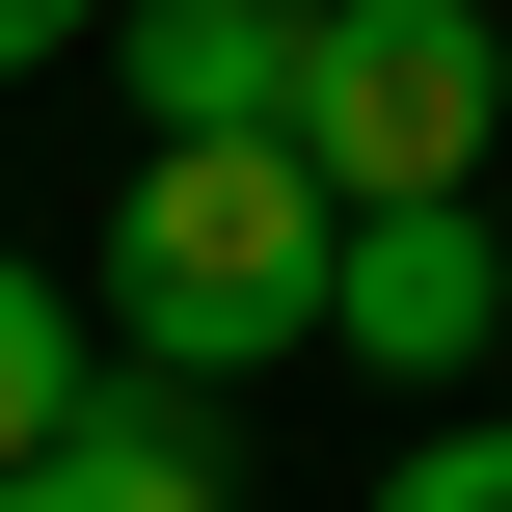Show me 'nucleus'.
<instances>
[{"mask_svg":"<svg viewBox=\"0 0 512 512\" xmlns=\"http://www.w3.org/2000/svg\"><path fill=\"white\" fill-rule=\"evenodd\" d=\"M324 243H351V189H324L297 135H162V162L108 189L81 324H108L135 378H270V351H324Z\"/></svg>","mask_w":512,"mask_h":512,"instance_id":"obj_1","label":"nucleus"},{"mask_svg":"<svg viewBox=\"0 0 512 512\" xmlns=\"http://www.w3.org/2000/svg\"><path fill=\"white\" fill-rule=\"evenodd\" d=\"M486 135H512V27L486 0H324V27H297V162H324L351 216L459 189Z\"/></svg>","mask_w":512,"mask_h":512,"instance_id":"obj_2","label":"nucleus"},{"mask_svg":"<svg viewBox=\"0 0 512 512\" xmlns=\"http://www.w3.org/2000/svg\"><path fill=\"white\" fill-rule=\"evenodd\" d=\"M324 351H351V378H486V351H512V243H486V189L351 216V243H324Z\"/></svg>","mask_w":512,"mask_h":512,"instance_id":"obj_3","label":"nucleus"},{"mask_svg":"<svg viewBox=\"0 0 512 512\" xmlns=\"http://www.w3.org/2000/svg\"><path fill=\"white\" fill-rule=\"evenodd\" d=\"M0 512H243V459H216V405H189V378H135V351H108V378L0 459Z\"/></svg>","mask_w":512,"mask_h":512,"instance_id":"obj_4","label":"nucleus"},{"mask_svg":"<svg viewBox=\"0 0 512 512\" xmlns=\"http://www.w3.org/2000/svg\"><path fill=\"white\" fill-rule=\"evenodd\" d=\"M297 27L324 0H108V81L135 135H297Z\"/></svg>","mask_w":512,"mask_h":512,"instance_id":"obj_5","label":"nucleus"},{"mask_svg":"<svg viewBox=\"0 0 512 512\" xmlns=\"http://www.w3.org/2000/svg\"><path fill=\"white\" fill-rule=\"evenodd\" d=\"M81 378H108V324H81V270H27V243H0V459H27V432H54Z\"/></svg>","mask_w":512,"mask_h":512,"instance_id":"obj_6","label":"nucleus"},{"mask_svg":"<svg viewBox=\"0 0 512 512\" xmlns=\"http://www.w3.org/2000/svg\"><path fill=\"white\" fill-rule=\"evenodd\" d=\"M378 512H512V405H432V432L378 459Z\"/></svg>","mask_w":512,"mask_h":512,"instance_id":"obj_7","label":"nucleus"},{"mask_svg":"<svg viewBox=\"0 0 512 512\" xmlns=\"http://www.w3.org/2000/svg\"><path fill=\"white\" fill-rule=\"evenodd\" d=\"M54 54H108V0H0V81H54Z\"/></svg>","mask_w":512,"mask_h":512,"instance_id":"obj_8","label":"nucleus"}]
</instances>
